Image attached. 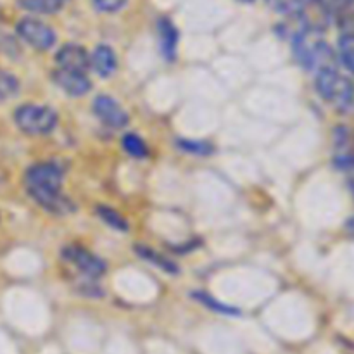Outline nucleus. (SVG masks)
<instances>
[{
  "instance_id": "f257e3e1",
  "label": "nucleus",
  "mask_w": 354,
  "mask_h": 354,
  "mask_svg": "<svg viewBox=\"0 0 354 354\" xmlns=\"http://www.w3.org/2000/svg\"><path fill=\"white\" fill-rule=\"evenodd\" d=\"M24 185L31 199L54 214H69L75 211V204L61 192L62 169L54 162H40L28 168Z\"/></svg>"
},
{
  "instance_id": "f03ea898",
  "label": "nucleus",
  "mask_w": 354,
  "mask_h": 354,
  "mask_svg": "<svg viewBox=\"0 0 354 354\" xmlns=\"http://www.w3.org/2000/svg\"><path fill=\"white\" fill-rule=\"evenodd\" d=\"M294 54L299 64L310 71H330L337 69V57L330 45L324 40L322 31L303 28L294 37Z\"/></svg>"
},
{
  "instance_id": "7ed1b4c3",
  "label": "nucleus",
  "mask_w": 354,
  "mask_h": 354,
  "mask_svg": "<svg viewBox=\"0 0 354 354\" xmlns=\"http://www.w3.org/2000/svg\"><path fill=\"white\" fill-rule=\"evenodd\" d=\"M317 92L337 109H348L354 102V85L337 69L317 73Z\"/></svg>"
},
{
  "instance_id": "20e7f679",
  "label": "nucleus",
  "mask_w": 354,
  "mask_h": 354,
  "mask_svg": "<svg viewBox=\"0 0 354 354\" xmlns=\"http://www.w3.org/2000/svg\"><path fill=\"white\" fill-rule=\"evenodd\" d=\"M14 121L17 127L30 135H45L50 133L57 124V114L47 106H35V104H26V106L17 107L14 113Z\"/></svg>"
},
{
  "instance_id": "39448f33",
  "label": "nucleus",
  "mask_w": 354,
  "mask_h": 354,
  "mask_svg": "<svg viewBox=\"0 0 354 354\" xmlns=\"http://www.w3.org/2000/svg\"><path fill=\"white\" fill-rule=\"evenodd\" d=\"M17 35L23 38L26 44L31 47L38 48V50H47L55 44V33L48 24L44 21L33 19V17H24L17 23L16 26Z\"/></svg>"
},
{
  "instance_id": "423d86ee",
  "label": "nucleus",
  "mask_w": 354,
  "mask_h": 354,
  "mask_svg": "<svg viewBox=\"0 0 354 354\" xmlns=\"http://www.w3.org/2000/svg\"><path fill=\"white\" fill-rule=\"evenodd\" d=\"M62 258L92 279H99L106 272V263L86 249L80 248V245H68V248L62 249Z\"/></svg>"
},
{
  "instance_id": "0eeeda50",
  "label": "nucleus",
  "mask_w": 354,
  "mask_h": 354,
  "mask_svg": "<svg viewBox=\"0 0 354 354\" xmlns=\"http://www.w3.org/2000/svg\"><path fill=\"white\" fill-rule=\"evenodd\" d=\"M93 113L102 123L113 128H123L128 124V114L113 97L99 95L93 102Z\"/></svg>"
},
{
  "instance_id": "6e6552de",
  "label": "nucleus",
  "mask_w": 354,
  "mask_h": 354,
  "mask_svg": "<svg viewBox=\"0 0 354 354\" xmlns=\"http://www.w3.org/2000/svg\"><path fill=\"white\" fill-rule=\"evenodd\" d=\"M55 59H57V64L61 66V69H66V71L83 73V75H85L86 69L90 68V55L82 45H64V47H61V50L57 52V57Z\"/></svg>"
},
{
  "instance_id": "1a4fd4ad",
  "label": "nucleus",
  "mask_w": 354,
  "mask_h": 354,
  "mask_svg": "<svg viewBox=\"0 0 354 354\" xmlns=\"http://www.w3.org/2000/svg\"><path fill=\"white\" fill-rule=\"evenodd\" d=\"M54 82L59 88L64 90L66 93H69L71 97H82L85 95L90 90V82L83 73H75V71H66V69L59 68L54 73Z\"/></svg>"
},
{
  "instance_id": "9d476101",
  "label": "nucleus",
  "mask_w": 354,
  "mask_h": 354,
  "mask_svg": "<svg viewBox=\"0 0 354 354\" xmlns=\"http://www.w3.org/2000/svg\"><path fill=\"white\" fill-rule=\"evenodd\" d=\"M159 31V45L161 52L166 59L173 61L176 55V45H178V30L168 17H161L158 23Z\"/></svg>"
},
{
  "instance_id": "9b49d317",
  "label": "nucleus",
  "mask_w": 354,
  "mask_h": 354,
  "mask_svg": "<svg viewBox=\"0 0 354 354\" xmlns=\"http://www.w3.org/2000/svg\"><path fill=\"white\" fill-rule=\"evenodd\" d=\"M90 64L93 66V69H95L100 76L106 78V76H111L114 71H116V66H118L116 54H114V50L109 47V45H99V47L93 50L92 59H90Z\"/></svg>"
},
{
  "instance_id": "f8f14e48",
  "label": "nucleus",
  "mask_w": 354,
  "mask_h": 354,
  "mask_svg": "<svg viewBox=\"0 0 354 354\" xmlns=\"http://www.w3.org/2000/svg\"><path fill=\"white\" fill-rule=\"evenodd\" d=\"M19 7L35 14H55L62 9L64 0H17Z\"/></svg>"
},
{
  "instance_id": "ddd939ff",
  "label": "nucleus",
  "mask_w": 354,
  "mask_h": 354,
  "mask_svg": "<svg viewBox=\"0 0 354 354\" xmlns=\"http://www.w3.org/2000/svg\"><path fill=\"white\" fill-rule=\"evenodd\" d=\"M135 249H137L138 256H142L145 261H149V263H152V265L159 266V268L165 270V272H168V273H178V266H176L175 263L169 261V259H166V258H162V256H159L158 252L152 251V249L145 248V245H137Z\"/></svg>"
},
{
  "instance_id": "4468645a",
  "label": "nucleus",
  "mask_w": 354,
  "mask_h": 354,
  "mask_svg": "<svg viewBox=\"0 0 354 354\" xmlns=\"http://www.w3.org/2000/svg\"><path fill=\"white\" fill-rule=\"evenodd\" d=\"M266 2H268L273 9L279 10V12L287 14V16L292 17H299L310 0H266Z\"/></svg>"
},
{
  "instance_id": "2eb2a0df",
  "label": "nucleus",
  "mask_w": 354,
  "mask_h": 354,
  "mask_svg": "<svg viewBox=\"0 0 354 354\" xmlns=\"http://www.w3.org/2000/svg\"><path fill=\"white\" fill-rule=\"evenodd\" d=\"M121 144H123L124 151L130 156H133V158H144L149 152L145 142L137 133H127L123 137V140H121Z\"/></svg>"
},
{
  "instance_id": "dca6fc26",
  "label": "nucleus",
  "mask_w": 354,
  "mask_h": 354,
  "mask_svg": "<svg viewBox=\"0 0 354 354\" xmlns=\"http://www.w3.org/2000/svg\"><path fill=\"white\" fill-rule=\"evenodd\" d=\"M339 55L346 68L354 75V35H342L339 40Z\"/></svg>"
},
{
  "instance_id": "f3484780",
  "label": "nucleus",
  "mask_w": 354,
  "mask_h": 354,
  "mask_svg": "<svg viewBox=\"0 0 354 354\" xmlns=\"http://www.w3.org/2000/svg\"><path fill=\"white\" fill-rule=\"evenodd\" d=\"M17 90H19V82L16 76L0 69V100L10 99L16 95Z\"/></svg>"
},
{
  "instance_id": "a211bd4d",
  "label": "nucleus",
  "mask_w": 354,
  "mask_h": 354,
  "mask_svg": "<svg viewBox=\"0 0 354 354\" xmlns=\"http://www.w3.org/2000/svg\"><path fill=\"white\" fill-rule=\"evenodd\" d=\"M99 214H100V218H102V220L106 221L107 225H111V227L116 228V230H121V232H127L128 230L127 220H124V218L121 216L120 213H116V211H114V209H111V207L100 206L99 207Z\"/></svg>"
},
{
  "instance_id": "6ab92c4d",
  "label": "nucleus",
  "mask_w": 354,
  "mask_h": 354,
  "mask_svg": "<svg viewBox=\"0 0 354 354\" xmlns=\"http://www.w3.org/2000/svg\"><path fill=\"white\" fill-rule=\"evenodd\" d=\"M178 145L182 147V151L192 152V154H211L213 152V145L206 144V142H189V140H180Z\"/></svg>"
},
{
  "instance_id": "aec40b11",
  "label": "nucleus",
  "mask_w": 354,
  "mask_h": 354,
  "mask_svg": "<svg viewBox=\"0 0 354 354\" xmlns=\"http://www.w3.org/2000/svg\"><path fill=\"white\" fill-rule=\"evenodd\" d=\"M93 7L100 12H116L127 6L128 0H92Z\"/></svg>"
},
{
  "instance_id": "412c9836",
  "label": "nucleus",
  "mask_w": 354,
  "mask_h": 354,
  "mask_svg": "<svg viewBox=\"0 0 354 354\" xmlns=\"http://www.w3.org/2000/svg\"><path fill=\"white\" fill-rule=\"evenodd\" d=\"M201 297V301H203V304H206V306H211L214 311H220V313H227V315H237L239 311L234 310V308H228V306H223V304H218L216 301L209 299L207 296H197Z\"/></svg>"
},
{
  "instance_id": "4be33fe9",
  "label": "nucleus",
  "mask_w": 354,
  "mask_h": 354,
  "mask_svg": "<svg viewBox=\"0 0 354 354\" xmlns=\"http://www.w3.org/2000/svg\"><path fill=\"white\" fill-rule=\"evenodd\" d=\"M346 228H348V232H349V234L354 235V216L351 218V220L348 221V225H346Z\"/></svg>"
},
{
  "instance_id": "5701e85b",
  "label": "nucleus",
  "mask_w": 354,
  "mask_h": 354,
  "mask_svg": "<svg viewBox=\"0 0 354 354\" xmlns=\"http://www.w3.org/2000/svg\"><path fill=\"white\" fill-rule=\"evenodd\" d=\"M351 187H353V190H354V176H353V180H351Z\"/></svg>"
}]
</instances>
